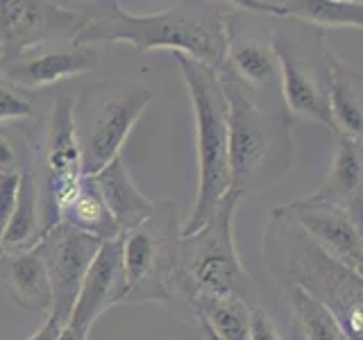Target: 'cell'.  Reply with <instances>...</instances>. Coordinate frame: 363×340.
Listing matches in <instances>:
<instances>
[{"instance_id":"6da1fadb","label":"cell","mask_w":363,"mask_h":340,"mask_svg":"<svg viewBox=\"0 0 363 340\" xmlns=\"http://www.w3.org/2000/svg\"><path fill=\"white\" fill-rule=\"evenodd\" d=\"M71 45L130 43L136 52H182L220 71L230 50L232 14L211 0H186L155 14H132L118 0H98L82 11Z\"/></svg>"},{"instance_id":"7a4b0ae2","label":"cell","mask_w":363,"mask_h":340,"mask_svg":"<svg viewBox=\"0 0 363 340\" xmlns=\"http://www.w3.org/2000/svg\"><path fill=\"white\" fill-rule=\"evenodd\" d=\"M261 252L279 286L304 288L327 306L347 340H363V277L318 247L281 204L270 211Z\"/></svg>"},{"instance_id":"3957f363","label":"cell","mask_w":363,"mask_h":340,"mask_svg":"<svg viewBox=\"0 0 363 340\" xmlns=\"http://www.w3.org/2000/svg\"><path fill=\"white\" fill-rule=\"evenodd\" d=\"M230 107V173L232 188L247 198L289 173L295 157L293 113L281 96L243 86L230 73L218 71Z\"/></svg>"},{"instance_id":"277c9868","label":"cell","mask_w":363,"mask_h":340,"mask_svg":"<svg viewBox=\"0 0 363 340\" xmlns=\"http://www.w3.org/2000/svg\"><path fill=\"white\" fill-rule=\"evenodd\" d=\"M241 200V193L232 188L198 232L182 234L168 311L189 324H193L191 300L198 295L241 298L257 306L255 281L238 256L234 238V213Z\"/></svg>"},{"instance_id":"5b68a950","label":"cell","mask_w":363,"mask_h":340,"mask_svg":"<svg viewBox=\"0 0 363 340\" xmlns=\"http://www.w3.org/2000/svg\"><path fill=\"white\" fill-rule=\"evenodd\" d=\"M186 84L198 152V193L182 234H193L211 218L218 202L232 191L230 173V107L216 68L189 55L170 52Z\"/></svg>"},{"instance_id":"8992f818","label":"cell","mask_w":363,"mask_h":340,"mask_svg":"<svg viewBox=\"0 0 363 340\" xmlns=\"http://www.w3.org/2000/svg\"><path fill=\"white\" fill-rule=\"evenodd\" d=\"M177 204L155 202V211L134 230L123 234V264L128 275V293L123 304H162L173 302V275L177 247L182 241Z\"/></svg>"},{"instance_id":"52a82bcc","label":"cell","mask_w":363,"mask_h":340,"mask_svg":"<svg viewBox=\"0 0 363 340\" xmlns=\"http://www.w3.org/2000/svg\"><path fill=\"white\" fill-rule=\"evenodd\" d=\"M152 98V89L134 82H105L86 89L75 105L82 173L86 177L96 175L121 154Z\"/></svg>"},{"instance_id":"ba28073f","label":"cell","mask_w":363,"mask_h":340,"mask_svg":"<svg viewBox=\"0 0 363 340\" xmlns=\"http://www.w3.org/2000/svg\"><path fill=\"white\" fill-rule=\"evenodd\" d=\"M295 30H272L279 62V94L293 118L311 120L334 130L332 113L327 102V68H325V39L323 30L306 26L298 30L300 23L293 18Z\"/></svg>"},{"instance_id":"9c48e42d","label":"cell","mask_w":363,"mask_h":340,"mask_svg":"<svg viewBox=\"0 0 363 340\" xmlns=\"http://www.w3.org/2000/svg\"><path fill=\"white\" fill-rule=\"evenodd\" d=\"M37 186L43 234L62 222V213L82 181V150L75 128V102L71 96L55 100L48 128L39 145Z\"/></svg>"},{"instance_id":"30bf717a","label":"cell","mask_w":363,"mask_h":340,"mask_svg":"<svg viewBox=\"0 0 363 340\" xmlns=\"http://www.w3.org/2000/svg\"><path fill=\"white\" fill-rule=\"evenodd\" d=\"M100 245V238L79 232L64 220L43 234L37 247L43 256L52 288V309L48 315L68 322L77 293L86 277V270L94 264Z\"/></svg>"},{"instance_id":"8fae6325","label":"cell","mask_w":363,"mask_h":340,"mask_svg":"<svg viewBox=\"0 0 363 340\" xmlns=\"http://www.w3.org/2000/svg\"><path fill=\"white\" fill-rule=\"evenodd\" d=\"M84 14L55 0H0V55L5 66L16 62L32 45L55 37L73 39Z\"/></svg>"},{"instance_id":"7c38bea8","label":"cell","mask_w":363,"mask_h":340,"mask_svg":"<svg viewBox=\"0 0 363 340\" xmlns=\"http://www.w3.org/2000/svg\"><path fill=\"white\" fill-rule=\"evenodd\" d=\"M281 207L318 247H323L338 264L359 272L363 259V227L347 211L313 200L311 196L284 202Z\"/></svg>"},{"instance_id":"4fadbf2b","label":"cell","mask_w":363,"mask_h":340,"mask_svg":"<svg viewBox=\"0 0 363 340\" xmlns=\"http://www.w3.org/2000/svg\"><path fill=\"white\" fill-rule=\"evenodd\" d=\"M128 293V275L123 264V236L102 241L94 264L89 266L82 288L77 293L68 324L82 332L94 329V324L116 304L125 302Z\"/></svg>"},{"instance_id":"5bb4252c","label":"cell","mask_w":363,"mask_h":340,"mask_svg":"<svg viewBox=\"0 0 363 340\" xmlns=\"http://www.w3.org/2000/svg\"><path fill=\"white\" fill-rule=\"evenodd\" d=\"M311 198L347 211L363 227V141L334 134L332 164Z\"/></svg>"},{"instance_id":"9a60e30c","label":"cell","mask_w":363,"mask_h":340,"mask_svg":"<svg viewBox=\"0 0 363 340\" xmlns=\"http://www.w3.org/2000/svg\"><path fill=\"white\" fill-rule=\"evenodd\" d=\"M0 283L9 302L45 317L52 309V288L39 247L0 254Z\"/></svg>"},{"instance_id":"2e32d148","label":"cell","mask_w":363,"mask_h":340,"mask_svg":"<svg viewBox=\"0 0 363 340\" xmlns=\"http://www.w3.org/2000/svg\"><path fill=\"white\" fill-rule=\"evenodd\" d=\"M234 16V14H232ZM220 71L236 77L243 86L257 91V94H279V62L275 45L270 39L250 34L243 37L234 21L230 23V50Z\"/></svg>"},{"instance_id":"e0dca14e","label":"cell","mask_w":363,"mask_h":340,"mask_svg":"<svg viewBox=\"0 0 363 340\" xmlns=\"http://www.w3.org/2000/svg\"><path fill=\"white\" fill-rule=\"evenodd\" d=\"M98 66V50L94 45H71L68 50H55L30 60H16L5 66L3 77L21 89H45L68 77H79Z\"/></svg>"},{"instance_id":"ac0fdd59","label":"cell","mask_w":363,"mask_h":340,"mask_svg":"<svg viewBox=\"0 0 363 340\" xmlns=\"http://www.w3.org/2000/svg\"><path fill=\"white\" fill-rule=\"evenodd\" d=\"M327 102L332 113V134H345L363 141V71L325 45Z\"/></svg>"},{"instance_id":"d6986e66","label":"cell","mask_w":363,"mask_h":340,"mask_svg":"<svg viewBox=\"0 0 363 340\" xmlns=\"http://www.w3.org/2000/svg\"><path fill=\"white\" fill-rule=\"evenodd\" d=\"M91 177L96 179L102 198H105L113 220L118 222L123 234L134 230L136 225H141L145 218L152 215L155 202L132 181V175L128 166L123 164L121 154L116 159H111L105 168L98 170V173Z\"/></svg>"},{"instance_id":"ffe728a7","label":"cell","mask_w":363,"mask_h":340,"mask_svg":"<svg viewBox=\"0 0 363 340\" xmlns=\"http://www.w3.org/2000/svg\"><path fill=\"white\" fill-rule=\"evenodd\" d=\"M257 306L241 298L198 295L191 300L193 327L209 329L220 340H250Z\"/></svg>"},{"instance_id":"44dd1931","label":"cell","mask_w":363,"mask_h":340,"mask_svg":"<svg viewBox=\"0 0 363 340\" xmlns=\"http://www.w3.org/2000/svg\"><path fill=\"white\" fill-rule=\"evenodd\" d=\"M62 220L73 225L75 230L86 232L91 236L100 238V241H111V238H121L123 230L107 207L105 198L96 184L94 177H82L73 198L68 200L66 209L62 213Z\"/></svg>"},{"instance_id":"7402d4cb","label":"cell","mask_w":363,"mask_h":340,"mask_svg":"<svg viewBox=\"0 0 363 340\" xmlns=\"http://www.w3.org/2000/svg\"><path fill=\"white\" fill-rule=\"evenodd\" d=\"M41 238H43V220H41L37 177H34L30 168H23L16 207H14V213H11V220L7 225L5 238H3V252L32 249L39 245Z\"/></svg>"},{"instance_id":"603a6c76","label":"cell","mask_w":363,"mask_h":340,"mask_svg":"<svg viewBox=\"0 0 363 340\" xmlns=\"http://www.w3.org/2000/svg\"><path fill=\"white\" fill-rule=\"evenodd\" d=\"M291 311L293 340H347L329 309L295 283H281Z\"/></svg>"},{"instance_id":"cb8c5ba5","label":"cell","mask_w":363,"mask_h":340,"mask_svg":"<svg viewBox=\"0 0 363 340\" xmlns=\"http://www.w3.org/2000/svg\"><path fill=\"white\" fill-rule=\"evenodd\" d=\"M289 18L318 30L357 28L363 30V3L354 0H284Z\"/></svg>"},{"instance_id":"d4e9b609","label":"cell","mask_w":363,"mask_h":340,"mask_svg":"<svg viewBox=\"0 0 363 340\" xmlns=\"http://www.w3.org/2000/svg\"><path fill=\"white\" fill-rule=\"evenodd\" d=\"M34 107L18 94L14 84L0 82V123L34 118Z\"/></svg>"},{"instance_id":"484cf974","label":"cell","mask_w":363,"mask_h":340,"mask_svg":"<svg viewBox=\"0 0 363 340\" xmlns=\"http://www.w3.org/2000/svg\"><path fill=\"white\" fill-rule=\"evenodd\" d=\"M18 184H21V173H0V254H3L5 230L16 207Z\"/></svg>"},{"instance_id":"4316f807","label":"cell","mask_w":363,"mask_h":340,"mask_svg":"<svg viewBox=\"0 0 363 340\" xmlns=\"http://www.w3.org/2000/svg\"><path fill=\"white\" fill-rule=\"evenodd\" d=\"M220 3H230L236 9L245 11V14H255V16H268V18L289 16L286 7H284L281 3H272V0H220Z\"/></svg>"},{"instance_id":"83f0119b","label":"cell","mask_w":363,"mask_h":340,"mask_svg":"<svg viewBox=\"0 0 363 340\" xmlns=\"http://www.w3.org/2000/svg\"><path fill=\"white\" fill-rule=\"evenodd\" d=\"M23 166L18 164V152L14 143L7 139V134L0 130V173H21Z\"/></svg>"},{"instance_id":"f1b7e54d","label":"cell","mask_w":363,"mask_h":340,"mask_svg":"<svg viewBox=\"0 0 363 340\" xmlns=\"http://www.w3.org/2000/svg\"><path fill=\"white\" fill-rule=\"evenodd\" d=\"M250 340H279V334L272 320L266 315L264 309H255V320H252V336Z\"/></svg>"},{"instance_id":"f546056e","label":"cell","mask_w":363,"mask_h":340,"mask_svg":"<svg viewBox=\"0 0 363 340\" xmlns=\"http://www.w3.org/2000/svg\"><path fill=\"white\" fill-rule=\"evenodd\" d=\"M64 324L66 322L57 320L55 315H45V317H41V324H39L37 332L30 334L26 340H57V338H60V334H62Z\"/></svg>"},{"instance_id":"4dcf8cb0","label":"cell","mask_w":363,"mask_h":340,"mask_svg":"<svg viewBox=\"0 0 363 340\" xmlns=\"http://www.w3.org/2000/svg\"><path fill=\"white\" fill-rule=\"evenodd\" d=\"M89 332H82V329H77V327H73V324H64V329H62V334H60V338L57 340H89Z\"/></svg>"},{"instance_id":"1f68e13d","label":"cell","mask_w":363,"mask_h":340,"mask_svg":"<svg viewBox=\"0 0 363 340\" xmlns=\"http://www.w3.org/2000/svg\"><path fill=\"white\" fill-rule=\"evenodd\" d=\"M200 332H202V336L207 338V340H220L218 336H213V334L209 332V329H200Z\"/></svg>"},{"instance_id":"d6a6232c","label":"cell","mask_w":363,"mask_h":340,"mask_svg":"<svg viewBox=\"0 0 363 340\" xmlns=\"http://www.w3.org/2000/svg\"><path fill=\"white\" fill-rule=\"evenodd\" d=\"M3 71H5V62H3V55H0V75H3Z\"/></svg>"},{"instance_id":"836d02e7","label":"cell","mask_w":363,"mask_h":340,"mask_svg":"<svg viewBox=\"0 0 363 340\" xmlns=\"http://www.w3.org/2000/svg\"><path fill=\"white\" fill-rule=\"evenodd\" d=\"M359 275L363 277V259H361V268H359Z\"/></svg>"},{"instance_id":"e575fe53","label":"cell","mask_w":363,"mask_h":340,"mask_svg":"<svg viewBox=\"0 0 363 340\" xmlns=\"http://www.w3.org/2000/svg\"><path fill=\"white\" fill-rule=\"evenodd\" d=\"M354 3H363V0H354Z\"/></svg>"}]
</instances>
